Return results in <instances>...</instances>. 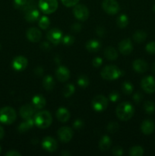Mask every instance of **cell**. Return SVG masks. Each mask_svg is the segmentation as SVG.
Masks as SVG:
<instances>
[{"label": "cell", "instance_id": "1", "mask_svg": "<svg viewBox=\"0 0 155 156\" xmlns=\"http://www.w3.org/2000/svg\"><path fill=\"white\" fill-rule=\"evenodd\" d=\"M115 113L119 120L122 121H127L133 117L135 109L132 104L125 101L118 105Z\"/></svg>", "mask_w": 155, "mask_h": 156}, {"label": "cell", "instance_id": "2", "mask_svg": "<svg viewBox=\"0 0 155 156\" xmlns=\"http://www.w3.org/2000/svg\"><path fill=\"white\" fill-rule=\"evenodd\" d=\"M34 124L40 129L48 128L53 123V117L51 114L47 111H39L33 117Z\"/></svg>", "mask_w": 155, "mask_h": 156}, {"label": "cell", "instance_id": "3", "mask_svg": "<svg viewBox=\"0 0 155 156\" xmlns=\"http://www.w3.org/2000/svg\"><path fill=\"white\" fill-rule=\"evenodd\" d=\"M101 77L106 80H115L122 76V70L113 65H108L102 69Z\"/></svg>", "mask_w": 155, "mask_h": 156}, {"label": "cell", "instance_id": "4", "mask_svg": "<svg viewBox=\"0 0 155 156\" xmlns=\"http://www.w3.org/2000/svg\"><path fill=\"white\" fill-rule=\"evenodd\" d=\"M17 117L16 112L11 107H4L0 109V122L4 124H12Z\"/></svg>", "mask_w": 155, "mask_h": 156}, {"label": "cell", "instance_id": "5", "mask_svg": "<svg viewBox=\"0 0 155 156\" xmlns=\"http://www.w3.org/2000/svg\"><path fill=\"white\" fill-rule=\"evenodd\" d=\"M38 5L41 12L50 15L57 10L58 2L57 0H40Z\"/></svg>", "mask_w": 155, "mask_h": 156}, {"label": "cell", "instance_id": "6", "mask_svg": "<svg viewBox=\"0 0 155 156\" xmlns=\"http://www.w3.org/2000/svg\"><path fill=\"white\" fill-rule=\"evenodd\" d=\"M91 104H92L93 109L97 112H101V111H105L109 105L108 99L101 94L95 96L93 98Z\"/></svg>", "mask_w": 155, "mask_h": 156}, {"label": "cell", "instance_id": "7", "mask_svg": "<svg viewBox=\"0 0 155 156\" xmlns=\"http://www.w3.org/2000/svg\"><path fill=\"white\" fill-rule=\"evenodd\" d=\"M73 15L78 21H84L89 18V10L84 5L77 4L73 9Z\"/></svg>", "mask_w": 155, "mask_h": 156}, {"label": "cell", "instance_id": "8", "mask_svg": "<svg viewBox=\"0 0 155 156\" xmlns=\"http://www.w3.org/2000/svg\"><path fill=\"white\" fill-rule=\"evenodd\" d=\"M102 8L106 13L109 15H115L119 11V5L115 0H103Z\"/></svg>", "mask_w": 155, "mask_h": 156}, {"label": "cell", "instance_id": "9", "mask_svg": "<svg viewBox=\"0 0 155 156\" xmlns=\"http://www.w3.org/2000/svg\"><path fill=\"white\" fill-rule=\"evenodd\" d=\"M141 86L146 93L152 94L155 92V79L151 76H145L141 80Z\"/></svg>", "mask_w": 155, "mask_h": 156}, {"label": "cell", "instance_id": "10", "mask_svg": "<svg viewBox=\"0 0 155 156\" xmlns=\"http://www.w3.org/2000/svg\"><path fill=\"white\" fill-rule=\"evenodd\" d=\"M62 37L63 35H62V30L56 27L50 30L46 34L47 40L53 45H58L59 43H61Z\"/></svg>", "mask_w": 155, "mask_h": 156}, {"label": "cell", "instance_id": "11", "mask_svg": "<svg viewBox=\"0 0 155 156\" xmlns=\"http://www.w3.org/2000/svg\"><path fill=\"white\" fill-rule=\"evenodd\" d=\"M58 137L62 143H68L71 141L73 136V131L71 128L68 126H62L58 130Z\"/></svg>", "mask_w": 155, "mask_h": 156}, {"label": "cell", "instance_id": "12", "mask_svg": "<svg viewBox=\"0 0 155 156\" xmlns=\"http://www.w3.org/2000/svg\"><path fill=\"white\" fill-rule=\"evenodd\" d=\"M28 61L27 58L23 56H18L14 58L12 60V68L16 71H22L27 66Z\"/></svg>", "mask_w": 155, "mask_h": 156}, {"label": "cell", "instance_id": "13", "mask_svg": "<svg viewBox=\"0 0 155 156\" xmlns=\"http://www.w3.org/2000/svg\"><path fill=\"white\" fill-rule=\"evenodd\" d=\"M119 50L123 55H129L133 50V45L130 38L123 39L119 43Z\"/></svg>", "mask_w": 155, "mask_h": 156}, {"label": "cell", "instance_id": "14", "mask_svg": "<svg viewBox=\"0 0 155 156\" xmlns=\"http://www.w3.org/2000/svg\"><path fill=\"white\" fill-rule=\"evenodd\" d=\"M42 147L44 150L47 152H55L58 148L57 142L53 137L46 136L42 141Z\"/></svg>", "mask_w": 155, "mask_h": 156}, {"label": "cell", "instance_id": "15", "mask_svg": "<svg viewBox=\"0 0 155 156\" xmlns=\"http://www.w3.org/2000/svg\"><path fill=\"white\" fill-rule=\"evenodd\" d=\"M26 36H27V40L30 41V42L36 43L40 41L41 37H42V33H41L40 30L36 27H30L27 30Z\"/></svg>", "mask_w": 155, "mask_h": 156}, {"label": "cell", "instance_id": "16", "mask_svg": "<svg viewBox=\"0 0 155 156\" xmlns=\"http://www.w3.org/2000/svg\"><path fill=\"white\" fill-rule=\"evenodd\" d=\"M56 76L59 82H65L69 79L70 71L65 66H59L56 70Z\"/></svg>", "mask_w": 155, "mask_h": 156}, {"label": "cell", "instance_id": "17", "mask_svg": "<svg viewBox=\"0 0 155 156\" xmlns=\"http://www.w3.org/2000/svg\"><path fill=\"white\" fill-rule=\"evenodd\" d=\"M35 112V108L31 105H24L20 108V115L23 119L31 118Z\"/></svg>", "mask_w": 155, "mask_h": 156}, {"label": "cell", "instance_id": "18", "mask_svg": "<svg viewBox=\"0 0 155 156\" xmlns=\"http://www.w3.org/2000/svg\"><path fill=\"white\" fill-rule=\"evenodd\" d=\"M132 67L133 69L135 70L136 73H144L148 69V65H147V62L141 59H135L132 64Z\"/></svg>", "mask_w": 155, "mask_h": 156}, {"label": "cell", "instance_id": "19", "mask_svg": "<svg viewBox=\"0 0 155 156\" xmlns=\"http://www.w3.org/2000/svg\"><path fill=\"white\" fill-rule=\"evenodd\" d=\"M154 123L150 120H145L141 123V130L145 135H150L154 130Z\"/></svg>", "mask_w": 155, "mask_h": 156}, {"label": "cell", "instance_id": "20", "mask_svg": "<svg viewBox=\"0 0 155 156\" xmlns=\"http://www.w3.org/2000/svg\"><path fill=\"white\" fill-rule=\"evenodd\" d=\"M46 105V101L42 94H36L32 99V105L35 110H40Z\"/></svg>", "mask_w": 155, "mask_h": 156}, {"label": "cell", "instance_id": "21", "mask_svg": "<svg viewBox=\"0 0 155 156\" xmlns=\"http://www.w3.org/2000/svg\"><path fill=\"white\" fill-rule=\"evenodd\" d=\"M101 43L100 41L96 39H92L89 40L88 42L86 43V45L85 47L88 50V51L91 52V53H96V52H98L99 50L101 48Z\"/></svg>", "mask_w": 155, "mask_h": 156}, {"label": "cell", "instance_id": "22", "mask_svg": "<svg viewBox=\"0 0 155 156\" xmlns=\"http://www.w3.org/2000/svg\"><path fill=\"white\" fill-rule=\"evenodd\" d=\"M70 117H71L70 112L66 108H63V107L59 108L56 111V117L62 123H65V122L68 121L69 120Z\"/></svg>", "mask_w": 155, "mask_h": 156}, {"label": "cell", "instance_id": "23", "mask_svg": "<svg viewBox=\"0 0 155 156\" xmlns=\"http://www.w3.org/2000/svg\"><path fill=\"white\" fill-rule=\"evenodd\" d=\"M24 14H25V16H24L25 20L28 22L33 23L37 21L40 18V12L36 8L30 9V10L26 12Z\"/></svg>", "mask_w": 155, "mask_h": 156}, {"label": "cell", "instance_id": "24", "mask_svg": "<svg viewBox=\"0 0 155 156\" xmlns=\"http://www.w3.org/2000/svg\"><path fill=\"white\" fill-rule=\"evenodd\" d=\"M33 125H34V120H33V119H32V117L31 118L26 119L24 122H22L18 126V129L19 131V133H26L27 130L31 129L33 126Z\"/></svg>", "mask_w": 155, "mask_h": 156}, {"label": "cell", "instance_id": "25", "mask_svg": "<svg viewBox=\"0 0 155 156\" xmlns=\"http://www.w3.org/2000/svg\"><path fill=\"white\" fill-rule=\"evenodd\" d=\"M111 144H112V140L110 137L108 136L107 135H105L101 137L99 142V148L102 152H106L110 148Z\"/></svg>", "mask_w": 155, "mask_h": 156}, {"label": "cell", "instance_id": "26", "mask_svg": "<svg viewBox=\"0 0 155 156\" xmlns=\"http://www.w3.org/2000/svg\"><path fill=\"white\" fill-rule=\"evenodd\" d=\"M43 87L46 91H52L55 87V80L52 76H46L43 79Z\"/></svg>", "mask_w": 155, "mask_h": 156}, {"label": "cell", "instance_id": "27", "mask_svg": "<svg viewBox=\"0 0 155 156\" xmlns=\"http://www.w3.org/2000/svg\"><path fill=\"white\" fill-rule=\"evenodd\" d=\"M104 56L108 60H115L118 58V53L116 50L112 47H107L104 50Z\"/></svg>", "mask_w": 155, "mask_h": 156}, {"label": "cell", "instance_id": "28", "mask_svg": "<svg viewBox=\"0 0 155 156\" xmlns=\"http://www.w3.org/2000/svg\"><path fill=\"white\" fill-rule=\"evenodd\" d=\"M129 18H128L127 15H125V14H122V15H120L117 18L116 24L119 28L123 29L125 28V27H126L128 26V24H129Z\"/></svg>", "mask_w": 155, "mask_h": 156}, {"label": "cell", "instance_id": "29", "mask_svg": "<svg viewBox=\"0 0 155 156\" xmlns=\"http://www.w3.org/2000/svg\"><path fill=\"white\" fill-rule=\"evenodd\" d=\"M134 41L138 44L143 43L147 38V34L146 32L143 31V30H137L134 33L133 36H132Z\"/></svg>", "mask_w": 155, "mask_h": 156}, {"label": "cell", "instance_id": "30", "mask_svg": "<svg viewBox=\"0 0 155 156\" xmlns=\"http://www.w3.org/2000/svg\"><path fill=\"white\" fill-rule=\"evenodd\" d=\"M134 90V86L129 81H126V82H124L122 85V91L125 94H127V95H129L132 93Z\"/></svg>", "mask_w": 155, "mask_h": 156}, {"label": "cell", "instance_id": "31", "mask_svg": "<svg viewBox=\"0 0 155 156\" xmlns=\"http://www.w3.org/2000/svg\"><path fill=\"white\" fill-rule=\"evenodd\" d=\"M77 83L81 88H85L89 85L90 81L88 76H84V75H81V76H78V78Z\"/></svg>", "mask_w": 155, "mask_h": 156}, {"label": "cell", "instance_id": "32", "mask_svg": "<svg viewBox=\"0 0 155 156\" xmlns=\"http://www.w3.org/2000/svg\"><path fill=\"white\" fill-rule=\"evenodd\" d=\"M75 91V88H74V85L72 84H67L63 89V95L65 98H69L74 93Z\"/></svg>", "mask_w": 155, "mask_h": 156}, {"label": "cell", "instance_id": "33", "mask_svg": "<svg viewBox=\"0 0 155 156\" xmlns=\"http://www.w3.org/2000/svg\"><path fill=\"white\" fill-rule=\"evenodd\" d=\"M144 110L147 114H152L155 111V105L152 101H146L144 104Z\"/></svg>", "mask_w": 155, "mask_h": 156}, {"label": "cell", "instance_id": "34", "mask_svg": "<svg viewBox=\"0 0 155 156\" xmlns=\"http://www.w3.org/2000/svg\"><path fill=\"white\" fill-rule=\"evenodd\" d=\"M38 24H39V27H40L41 29H43V30H46V29L50 27V18L47 16H42L39 18V22H38Z\"/></svg>", "mask_w": 155, "mask_h": 156}, {"label": "cell", "instance_id": "35", "mask_svg": "<svg viewBox=\"0 0 155 156\" xmlns=\"http://www.w3.org/2000/svg\"><path fill=\"white\" fill-rule=\"evenodd\" d=\"M144 154V149L141 146H133L129 149V155L131 156H141Z\"/></svg>", "mask_w": 155, "mask_h": 156}, {"label": "cell", "instance_id": "36", "mask_svg": "<svg viewBox=\"0 0 155 156\" xmlns=\"http://www.w3.org/2000/svg\"><path fill=\"white\" fill-rule=\"evenodd\" d=\"M61 42L62 43L63 45L65 46H71L74 44V36L71 34H67L65 36L62 37V39Z\"/></svg>", "mask_w": 155, "mask_h": 156}, {"label": "cell", "instance_id": "37", "mask_svg": "<svg viewBox=\"0 0 155 156\" xmlns=\"http://www.w3.org/2000/svg\"><path fill=\"white\" fill-rule=\"evenodd\" d=\"M119 126L116 122H111L106 126V129L110 133H115L119 130Z\"/></svg>", "mask_w": 155, "mask_h": 156}, {"label": "cell", "instance_id": "38", "mask_svg": "<svg viewBox=\"0 0 155 156\" xmlns=\"http://www.w3.org/2000/svg\"><path fill=\"white\" fill-rule=\"evenodd\" d=\"M146 51L150 54H155V41L148 43L145 47Z\"/></svg>", "mask_w": 155, "mask_h": 156}, {"label": "cell", "instance_id": "39", "mask_svg": "<svg viewBox=\"0 0 155 156\" xmlns=\"http://www.w3.org/2000/svg\"><path fill=\"white\" fill-rule=\"evenodd\" d=\"M109 99L110 101L113 102H117L120 99V94H119V92H117L116 91H113L109 94Z\"/></svg>", "mask_w": 155, "mask_h": 156}, {"label": "cell", "instance_id": "40", "mask_svg": "<svg viewBox=\"0 0 155 156\" xmlns=\"http://www.w3.org/2000/svg\"><path fill=\"white\" fill-rule=\"evenodd\" d=\"M27 0H13L14 6H15V9L21 10L24 7V5L27 3Z\"/></svg>", "mask_w": 155, "mask_h": 156}, {"label": "cell", "instance_id": "41", "mask_svg": "<svg viewBox=\"0 0 155 156\" xmlns=\"http://www.w3.org/2000/svg\"><path fill=\"white\" fill-rule=\"evenodd\" d=\"M62 4L66 7H72L78 3L79 0H61Z\"/></svg>", "mask_w": 155, "mask_h": 156}, {"label": "cell", "instance_id": "42", "mask_svg": "<svg viewBox=\"0 0 155 156\" xmlns=\"http://www.w3.org/2000/svg\"><path fill=\"white\" fill-rule=\"evenodd\" d=\"M84 123L81 119H76L73 123V127L75 129H80L84 127Z\"/></svg>", "mask_w": 155, "mask_h": 156}, {"label": "cell", "instance_id": "43", "mask_svg": "<svg viewBox=\"0 0 155 156\" xmlns=\"http://www.w3.org/2000/svg\"><path fill=\"white\" fill-rule=\"evenodd\" d=\"M112 155L115 156H122L123 155V149L120 146H115L112 150Z\"/></svg>", "mask_w": 155, "mask_h": 156}, {"label": "cell", "instance_id": "44", "mask_svg": "<svg viewBox=\"0 0 155 156\" xmlns=\"http://www.w3.org/2000/svg\"><path fill=\"white\" fill-rule=\"evenodd\" d=\"M132 99H133V101L135 103H140L143 99V94H141V92L135 93V94H133V96H132Z\"/></svg>", "mask_w": 155, "mask_h": 156}, {"label": "cell", "instance_id": "45", "mask_svg": "<svg viewBox=\"0 0 155 156\" xmlns=\"http://www.w3.org/2000/svg\"><path fill=\"white\" fill-rule=\"evenodd\" d=\"M102 63H103V59H102V58L99 57V56L94 58L92 61L93 66H94V67H96V68L100 67L102 65Z\"/></svg>", "mask_w": 155, "mask_h": 156}, {"label": "cell", "instance_id": "46", "mask_svg": "<svg viewBox=\"0 0 155 156\" xmlns=\"http://www.w3.org/2000/svg\"><path fill=\"white\" fill-rule=\"evenodd\" d=\"M81 25L80 23H74L71 26V30H72L74 33H78L81 30Z\"/></svg>", "mask_w": 155, "mask_h": 156}, {"label": "cell", "instance_id": "47", "mask_svg": "<svg viewBox=\"0 0 155 156\" xmlns=\"http://www.w3.org/2000/svg\"><path fill=\"white\" fill-rule=\"evenodd\" d=\"M95 31L96 34H97L99 37H103L105 35V34H106L105 28L103 27H102V26H98V27L96 28Z\"/></svg>", "mask_w": 155, "mask_h": 156}, {"label": "cell", "instance_id": "48", "mask_svg": "<svg viewBox=\"0 0 155 156\" xmlns=\"http://www.w3.org/2000/svg\"><path fill=\"white\" fill-rule=\"evenodd\" d=\"M40 48L42 49L44 51H48V50H50L51 47H50V44L46 41H44V42H42L40 44Z\"/></svg>", "mask_w": 155, "mask_h": 156}, {"label": "cell", "instance_id": "49", "mask_svg": "<svg viewBox=\"0 0 155 156\" xmlns=\"http://www.w3.org/2000/svg\"><path fill=\"white\" fill-rule=\"evenodd\" d=\"M34 74L36 75L38 77H40L43 74V69L40 66L36 67V69H34Z\"/></svg>", "mask_w": 155, "mask_h": 156}, {"label": "cell", "instance_id": "50", "mask_svg": "<svg viewBox=\"0 0 155 156\" xmlns=\"http://www.w3.org/2000/svg\"><path fill=\"white\" fill-rule=\"evenodd\" d=\"M6 156H21V153H19L18 152L15 150H10L8 152H6L5 154Z\"/></svg>", "mask_w": 155, "mask_h": 156}, {"label": "cell", "instance_id": "51", "mask_svg": "<svg viewBox=\"0 0 155 156\" xmlns=\"http://www.w3.org/2000/svg\"><path fill=\"white\" fill-rule=\"evenodd\" d=\"M4 135H5L4 129H3V128L0 126V140H1L3 137H4Z\"/></svg>", "mask_w": 155, "mask_h": 156}, {"label": "cell", "instance_id": "52", "mask_svg": "<svg viewBox=\"0 0 155 156\" xmlns=\"http://www.w3.org/2000/svg\"><path fill=\"white\" fill-rule=\"evenodd\" d=\"M61 155H62V156H69L70 155H71V153H70L68 151L64 150V151H62V153H61Z\"/></svg>", "mask_w": 155, "mask_h": 156}, {"label": "cell", "instance_id": "53", "mask_svg": "<svg viewBox=\"0 0 155 156\" xmlns=\"http://www.w3.org/2000/svg\"><path fill=\"white\" fill-rule=\"evenodd\" d=\"M152 72H153V73H155V62H153V65H152Z\"/></svg>", "mask_w": 155, "mask_h": 156}, {"label": "cell", "instance_id": "54", "mask_svg": "<svg viewBox=\"0 0 155 156\" xmlns=\"http://www.w3.org/2000/svg\"><path fill=\"white\" fill-rule=\"evenodd\" d=\"M152 9H153V12H155V3H154V4H153V8H152Z\"/></svg>", "mask_w": 155, "mask_h": 156}, {"label": "cell", "instance_id": "55", "mask_svg": "<svg viewBox=\"0 0 155 156\" xmlns=\"http://www.w3.org/2000/svg\"><path fill=\"white\" fill-rule=\"evenodd\" d=\"M0 153H1V147H0Z\"/></svg>", "mask_w": 155, "mask_h": 156}, {"label": "cell", "instance_id": "56", "mask_svg": "<svg viewBox=\"0 0 155 156\" xmlns=\"http://www.w3.org/2000/svg\"></svg>", "mask_w": 155, "mask_h": 156}]
</instances>
